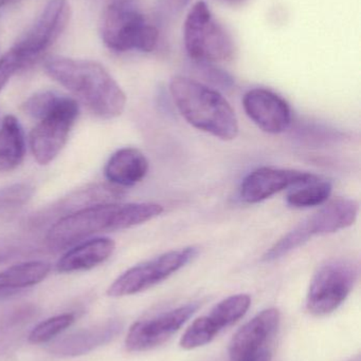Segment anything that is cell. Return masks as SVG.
I'll list each match as a JSON object with an SVG mask.
<instances>
[{"mask_svg": "<svg viewBox=\"0 0 361 361\" xmlns=\"http://www.w3.org/2000/svg\"><path fill=\"white\" fill-rule=\"evenodd\" d=\"M104 44L116 52L137 50L152 52L158 44L159 32L146 23L141 13L129 2H112L104 12L101 23Z\"/></svg>", "mask_w": 361, "mask_h": 361, "instance_id": "cell-6", "label": "cell"}, {"mask_svg": "<svg viewBox=\"0 0 361 361\" xmlns=\"http://www.w3.org/2000/svg\"><path fill=\"white\" fill-rule=\"evenodd\" d=\"M358 212L360 204L355 200L349 197L332 200L276 242L265 252L263 261L273 262L304 245L315 235H330L352 226Z\"/></svg>", "mask_w": 361, "mask_h": 361, "instance_id": "cell-4", "label": "cell"}, {"mask_svg": "<svg viewBox=\"0 0 361 361\" xmlns=\"http://www.w3.org/2000/svg\"><path fill=\"white\" fill-rule=\"evenodd\" d=\"M165 212L156 203H106L90 206L57 220L49 229L51 248H66L93 235L123 231L143 224Z\"/></svg>", "mask_w": 361, "mask_h": 361, "instance_id": "cell-1", "label": "cell"}, {"mask_svg": "<svg viewBox=\"0 0 361 361\" xmlns=\"http://www.w3.org/2000/svg\"><path fill=\"white\" fill-rule=\"evenodd\" d=\"M148 171V159L140 150L122 148L110 157L104 173L114 186L129 187L141 182Z\"/></svg>", "mask_w": 361, "mask_h": 361, "instance_id": "cell-19", "label": "cell"}, {"mask_svg": "<svg viewBox=\"0 0 361 361\" xmlns=\"http://www.w3.org/2000/svg\"><path fill=\"white\" fill-rule=\"evenodd\" d=\"M73 322L74 316L72 314H63L49 318L40 322L31 331L29 341L32 343H48L66 329L69 328Z\"/></svg>", "mask_w": 361, "mask_h": 361, "instance_id": "cell-23", "label": "cell"}, {"mask_svg": "<svg viewBox=\"0 0 361 361\" xmlns=\"http://www.w3.org/2000/svg\"><path fill=\"white\" fill-rule=\"evenodd\" d=\"M33 187L25 183L0 188V210L25 205L33 197Z\"/></svg>", "mask_w": 361, "mask_h": 361, "instance_id": "cell-24", "label": "cell"}, {"mask_svg": "<svg viewBox=\"0 0 361 361\" xmlns=\"http://www.w3.org/2000/svg\"><path fill=\"white\" fill-rule=\"evenodd\" d=\"M319 179L318 176L305 171L260 167L242 182L239 197L245 203H260L285 189L302 186Z\"/></svg>", "mask_w": 361, "mask_h": 361, "instance_id": "cell-13", "label": "cell"}, {"mask_svg": "<svg viewBox=\"0 0 361 361\" xmlns=\"http://www.w3.org/2000/svg\"><path fill=\"white\" fill-rule=\"evenodd\" d=\"M70 16L68 0H50L46 4L35 23L12 48L23 68L33 65L57 42L68 27Z\"/></svg>", "mask_w": 361, "mask_h": 361, "instance_id": "cell-10", "label": "cell"}, {"mask_svg": "<svg viewBox=\"0 0 361 361\" xmlns=\"http://www.w3.org/2000/svg\"><path fill=\"white\" fill-rule=\"evenodd\" d=\"M251 305L246 294L233 295L220 301L209 315L195 320L180 339L184 350H194L211 343L223 330L232 326L245 316Z\"/></svg>", "mask_w": 361, "mask_h": 361, "instance_id": "cell-11", "label": "cell"}, {"mask_svg": "<svg viewBox=\"0 0 361 361\" xmlns=\"http://www.w3.org/2000/svg\"><path fill=\"white\" fill-rule=\"evenodd\" d=\"M199 254L194 246L170 250L146 262L127 269L108 288L110 297H124L144 292L161 283L186 267Z\"/></svg>", "mask_w": 361, "mask_h": 361, "instance_id": "cell-9", "label": "cell"}, {"mask_svg": "<svg viewBox=\"0 0 361 361\" xmlns=\"http://www.w3.org/2000/svg\"><path fill=\"white\" fill-rule=\"evenodd\" d=\"M129 1V0H112V2H126Z\"/></svg>", "mask_w": 361, "mask_h": 361, "instance_id": "cell-30", "label": "cell"}, {"mask_svg": "<svg viewBox=\"0 0 361 361\" xmlns=\"http://www.w3.org/2000/svg\"><path fill=\"white\" fill-rule=\"evenodd\" d=\"M21 69H23V61L11 49L0 59V91L4 89L10 78Z\"/></svg>", "mask_w": 361, "mask_h": 361, "instance_id": "cell-25", "label": "cell"}, {"mask_svg": "<svg viewBox=\"0 0 361 361\" xmlns=\"http://www.w3.org/2000/svg\"><path fill=\"white\" fill-rule=\"evenodd\" d=\"M271 360V352H269L268 348L262 350L260 353L256 355L252 356V357L248 358V360L243 361H269Z\"/></svg>", "mask_w": 361, "mask_h": 361, "instance_id": "cell-27", "label": "cell"}, {"mask_svg": "<svg viewBox=\"0 0 361 361\" xmlns=\"http://www.w3.org/2000/svg\"><path fill=\"white\" fill-rule=\"evenodd\" d=\"M78 116L76 99L57 94L50 109L30 133V147L38 164L48 165L59 156Z\"/></svg>", "mask_w": 361, "mask_h": 361, "instance_id": "cell-8", "label": "cell"}, {"mask_svg": "<svg viewBox=\"0 0 361 361\" xmlns=\"http://www.w3.org/2000/svg\"><path fill=\"white\" fill-rule=\"evenodd\" d=\"M332 184L318 180L292 189L286 197V203L294 208H309L324 205L332 193Z\"/></svg>", "mask_w": 361, "mask_h": 361, "instance_id": "cell-22", "label": "cell"}, {"mask_svg": "<svg viewBox=\"0 0 361 361\" xmlns=\"http://www.w3.org/2000/svg\"><path fill=\"white\" fill-rule=\"evenodd\" d=\"M122 329L118 320H110L93 328L84 329L64 337L51 345V353L57 356H80L106 345L114 338Z\"/></svg>", "mask_w": 361, "mask_h": 361, "instance_id": "cell-17", "label": "cell"}, {"mask_svg": "<svg viewBox=\"0 0 361 361\" xmlns=\"http://www.w3.org/2000/svg\"><path fill=\"white\" fill-rule=\"evenodd\" d=\"M25 246L12 239H0V264L17 258L25 252Z\"/></svg>", "mask_w": 361, "mask_h": 361, "instance_id": "cell-26", "label": "cell"}, {"mask_svg": "<svg viewBox=\"0 0 361 361\" xmlns=\"http://www.w3.org/2000/svg\"><path fill=\"white\" fill-rule=\"evenodd\" d=\"M45 71L76 95L93 114L118 118L126 106V95L110 72L97 61L54 56L46 59Z\"/></svg>", "mask_w": 361, "mask_h": 361, "instance_id": "cell-2", "label": "cell"}, {"mask_svg": "<svg viewBox=\"0 0 361 361\" xmlns=\"http://www.w3.org/2000/svg\"><path fill=\"white\" fill-rule=\"evenodd\" d=\"M360 265L352 259H333L322 264L314 276L307 293V307L315 316L336 311L353 290Z\"/></svg>", "mask_w": 361, "mask_h": 361, "instance_id": "cell-7", "label": "cell"}, {"mask_svg": "<svg viewBox=\"0 0 361 361\" xmlns=\"http://www.w3.org/2000/svg\"><path fill=\"white\" fill-rule=\"evenodd\" d=\"M25 154V135L14 116H4L0 128V173L14 171Z\"/></svg>", "mask_w": 361, "mask_h": 361, "instance_id": "cell-20", "label": "cell"}, {"mask_svg": "<svg viewBox=\"0 0 361 361\" xmlns=\"http://www.w3.org/2000/svg\"><path fill=\"white\" fill-rule=\"evenodd\" d=\"M243 106L248 118L265 133L279 135L288 130L292 123L288 102L268 89L248 91L244 95Z\"/></svg>", "mask_w": 361, "mask_h": 361, "instance_id": "cell-14", "label": "cell"}, {"mask_svg": "<svg viewBox=\"0 0 361 361\" xmlns=\"http://www.w3.org/2000/svg\"><path fill=\"white\" fill-rule=\"evenodd\" d=\"M189 2H190V0H169L170 6L174 11L182 10Z\"/></svg>", "mask_w": 361, "mask_h": 361, "instance_id": "cell-28", "label": "cell"}, {"mask_svg": "<svg viewBox=\"0 0 361 361\" xmlns=\"http://www.w3.org/2000/svg\"><path fill=\"white\" fill-rule=\"evenodd\" d=\"M122 195V191L114 185H93L86 188L78 189L34 216L31 224L33 226L44 225L45 222L50 221L51 219L59 220L68 214L90 206L114 203L121 199Z\"/></svg>", "mask_w": 361, "mask_h": 361, "instance_id": "cell-16", "label": "cell"}, {"mask_svg": "<svg viewBox=\"0 0 361 361\" xmlns=\"http://www.w3.org/2000/svg\"><path fill=\"white\" fill-rule=\"evenodd\" d=\"M170 92L182 118L194 128L223 141H232L239 135L235 110L218 91L186 76H175Z\"/></svg>", "mask_w": 361, "mask_h": 361, "instance_id": "cell-3", "label": "cell"}, {"mask_svg": "<svg viewBox=\"0 0 361 361\" xmlns=\"http://www.w3.org/2000/svg\"><path fill=\"white\" fill-rule=\"evenodd\" d=\"M116 244L110 238H95L80 242L78 245L68 250L57 264L59 273L88 271L105 262L112 256Z\"/></svg>", "mask_w": 361, "mask_h": 361, "instance_id": "cell-18", "label": "cell"}, {"mask_svg": "<svg viewBox=\"0 0 361 361\" xmlns=\"http://www.w3.org/2000/svg\"><path fill=\"white\" fill-rule=\"evenodd\" d=\"M184 39L189 57L196 63H225L235 57L232 38L201 0L192 6L187 16Z\"/></svg>", "mask_w": 361, "mask_h": 361, "instance_id": "cell-5", "label": "cell"}, {"mask_svg": "<svg viewBox=\"0 0 361 361\" xmlns=\"http://www.w3.org/2000/svg\"><path fill=\"white\" fill-rule=\"evenodd\" d=\"M50 271L51 265L48 262L29 261L0 271V296L40 283Z\"/></svg>", "mask_w": 361, "mask_h": 361, "instance_id": "cell-21", "label": "cell"}, {"mask_svg": "<svg viewBox=\"0 0 361 361\" xmlns=\"http://www.w3.org/2000/svg\"><path fill=\"white\" fill-rule=\"evenodd\" d=\"M280 324L279 310H264L242 326L233 336L229 347L231 361H243L266 349L269 338Z\"/></svg>", "mask_w": 361, "mask_h": 361, "instance_id": "cell-15", "label": "cell"}, {"mask_svg": "<svg viewBox=\"0 0 361 361\" xmlns=\"http://www.w3.org/2000/svg\"><path fill=\"white\" fill-rule=\"evenodd\" d=\"M20 1H23V0H0V8L8 6V4H14Z\"/></svg>", "mask_w": 361, "mask_h": 361, "instance_id": "cell-29", "label": "cell"}, {"mask_svg": "<svg viewBox=\"0 0 361 361\" xmlns=\"http://www.w3.org/2000/svg\"><path fill=\"white\" fill-rule=\"evenodd\" d=\"M199 307V303H189L155 317L136 322L127 334L125 341L126 349L131 352H146L162 345L179 331Z\"/></svg>", "mask_w": 361, "mask_h": 361, "instance_id": "cell-12", "label": "cell"}]
</instances>
